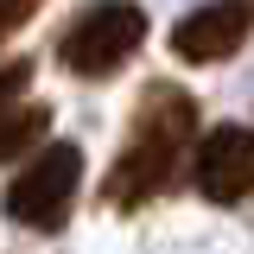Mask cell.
Instances as JSON below:
<instances>
[{"label":"cell","mask_w":254,"mask_h":254,"mask_svg":"<svg viewBox=\"0 0 254 254\" xmlns=\"http://www.w3.org/2000/svg\"><path fill=\"white\" fill-rule=\"evenodd\" d=\"M254 38V0H203L172 26V58L178 64H222Z\"/></svg>","instance_id":"5b68a950"},{"label":"cell","mask_w":254,"mask_h":254,"mask_svg":"<svg viewBox=\"0 0 254 254\" xmlns=\"http://www.w3.org/2000/svg\"><path fill=\"white\" fill-rule=\"evenodd\" d=\"M26 89H32V58H6V64H0V115L19 108Z\"/></svg>","instance_id":"52a82bcc"},{"label":"cell","mask_w":254,"mask_h":254,"mask_svg":"<svg viewBox=\"0 0 254 254\" xmlns=\"http://www.w3.org/2000/svg\"><path fill=\"white\" fill-rule=\"evenodd\" d=\"M190 185L203 203H242L254 197V127L222 121L190 146Z\"/></svg>","instance_id":"277c9868"},{"label":"cell","mask_w":254,"mask_h":254,"mask_svg":"<svg viewBox=\"0 0 254 254\" xmlns=\"http://www.w3.org/2000/svg\"><path fill=\"white\" fill-rule=\"evenodd\" d=\"M76 190H83V146L76 140H45L38 153L13 172L6 185V216L19 229H38V235H58L70 210H76Z\"/></svg>","instance_id":"3957f363"},{"label":"cell","mask_w":254,"mask_h":254,"mask_svg":"<svg viewBox=\"0 0 254 254\" xmlns=\"http://www.w3.org/2000/svg\"><path fill=\"white\" fill-rule=\"evenodd\" d=\"M146 45V6L140 0H89L58 38V64L76 83H108L133 51Z\"/></svg>","instance_id":"7a4b0ae2"},{"label":"cell","mask_w":254,"mask_h":254,"mask_svg":"<svg viewBox=\"0 0 254 254\" xmlns=\"http://www.w3.org/2000/svg\"><path fill=\"white\" fill-rule=\"evenodd\" d=\"M45 0H0V45L13 38L19 26H32V13H38Z\"/></svg>","instance_id":"ba28073f"},{"label":"cell","mask_w":254,"mask_h":254,"mask_svg":"<svg viewBox=\"0 0 254 254\" xmlns=\"http://www.w3.org/2000/svg\"><path fill=\"white\" fill-rule=\"evenodd\" d=\"M190 140H197V95L185 83H165V76L146 83L140 89V108H133V127H127L121 153L108 165V185H102L108 210L133 216L153 197H165L178 185V172H185Z\"/></svg>","instance_id":"6da1fadb"},{"label":"cell","mask_w":254,"mask_h":254,"mask_svg":"<svg viewBox=\"0 0 254 254\" xmlns=\"http://www.w3.org/2000/svg\"><path fill=\"white\" fill-rule=\"evenodd\" d=\"M45 133H51V108H45V102H19V108H6V115H0V165L32 159L38 146H45Z\"/></svg>","instance_id":"8992f818"}]
</instances>
